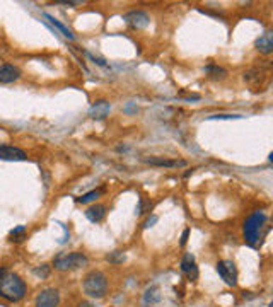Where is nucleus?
Wrapping results in <instances>:
<instances>
[{
    "label": "nucleus",
    "mask_w": 273,
    "mask_h": 307,
    "mask_svg": "<svg viewBox=\"0 0 273 307\" xmlns=\"http://www.w3.org/2000/svg\"><path fill=\"white\" fill-rule=\"evenodd\" d=\"M26 295V283L19 275L5 271L0 276V297L9 302H17Z\"/></svg>",
    "instance_id": "f257e3e1"
},
{
    "label": "nucleus",
    "mask_w": 273,
    "mask_h": 307,
    "mask_svg": "<svg viewBox=\"0 0 273 307\" xmlns=\"http://www.w3.org/2000/svg\"><path fill=\"white\" fill-rule=\"evenodd\" d=\"M84 292L92 299H103L108 292V280L106 275L101 271H91L89 275L84 278Z\"/></svg>",
    "instance_id": "f03ea898"
},
{
    "label": "nucleus",
    "mask_w": 273,
    "mask_h": 307,
    "mask_svg": "<svg viewBox=\"0 0 273 307\" xmlns=\"http://www.w3.org/2000/svg\"><path fill=\"white\" fill-rule=\"evenodd\" d=\"M265 222H267V215H265L263 212H260V210L246 218L243 232H244L246 243H248L249 246L256 244V241H258V237H260V230L265 225Z\"/></svg>",
    "instance_id": "7ed1b4c3"
},
{
    "label": "nucleus",
    "mask_w": 273,
    "mask_h": 307,
    "mask_svg": "<svg viewBox=\"0 0 273 307\" xmlns=\"http://www.w3.org/2000/svg\"><path fill=\"white\" fill-rule=\"evenodd\" d=\"M87 263H89V259L82 253H61V255L55 256V259H53L55 268L60 271L79 270V268L86 266Z\"/></svg>",
    "instance_id": "20e7f679"
},
{
    "label": "nucleus",
    "mask_w": 273,
    "mask_h": 307,
    "mask_svg": "<svg viewBox=\"0 0 273 307\" xmlns=\"http://www.w3.org/2000/svg\"><path fill=\"white\" fill-rule=\"evenodd\" d=\"M217 273L227 283L229 287L237 285V268L232 261H218L217 263Z\"/></svg>",
    "instance_id": "39448f33"
},
{
    "label": "nucleus",
    "mask_w": 273,
    "mask_h": 307,
    "mask_svg": "<svg viewBox=\"0 0 273 307\" xmlns=\"http://www.w3.org/2000/svg\"><path fill=\"white\" fill-rule=\"evenodd\" d=\"M60 302V294L55 289H46L36 297V307H56Z\"/></svg>",
    "instance_id": "423d86ee"
},
{
    "label": "nucleus",
    "mask_w": 273,
    "mask_h": 307,
    "mask_svg": "<svg viewBox=\"0 0 273 307\" xmlns=\"http://www.w3.org/2000/svg\"><path fill=\"white\" fill-rule=\"evenodd\" d=\"M125 21L128 22L132 28L135 29H144L149 26V22H151V17H149L145 12H142V10H132V12L125 14Z\"/></svg>",
    "instance_id": "0eeeda50"
},
{
    "label": "nucleus",
    "mask_w": 273,
    "mask_h": 307,
    "mask_svg": "<svg viewBox=\"0 0 273 307\" xmlns=\"http://www.w3.org/2000/svg\"><path fill=\"white\" fill-rule=\"evenodd\" d=\"M181 271L186 275V278L190 280V282H195V280L198 278V266H197V263H195L193 255H190V253H186V255L183 256Z\"/></svg>",
    "instance_id": "6e6552de"
},
{
    "label": "nucleus",
    "mask_w": 273,
    "mask_h": 307,
    "mask_svg": "<svg viewBox=\"0 0 273 307\" xmlns=\"http://www.w3.org/2000/svg\"><path fill=\"white\" fill-rule=\"evenodd\" d=\"M21 77V70L14 65H0V84H12Z\"/></svg>",
    "instance_id": "1a4fd4ad"
},
{
    "label": "nucleus",
    "mask_w": 273,
    "mask_h": 307,
    "mask_svg": "<svg viewBox=\"0 0 273 307\" xmlns=\"http://www.w3.org/2000/svg\"><path fill=\"white\" fill-rule=\"evenodd\" d=\"M0 159L2 160H26L24 151L10 145H0Z\"/></svg>",
    "instance_id": "9d476101"
},
{
    "label": "nucleus",
    "mask_w": 273,
    "mask_h": 307,
    "mask_svg": "<svg viewBox=\"0 0 273 307\" xmlns=\"http://www.w3.org/2000/svg\"><path fill=\"white\" fill-rule=\"evenodd\" d=\"M111 111V104L108 101H98L91 106L89 109V116L94 118V120H105V118L109 114Z\"/></svg>",
    "instance_id": "9b49d317"
},
{
    "label": "nucleus",
    "mask_w": 273,
    "mask_h": 307,
    "mask_svg": "<svg viewBox=\"0 0 273 307\" xmlns=\"http://www.w3.org/2000/svg\"><path fill=\"white\" fill-rule=\"evenodd\" d=\"M256 50L263 55H270L273 51V33L272 31H267L265 34L256 40Z\"/></svg>",
    "instance_id": "f8f14e48"
},
{
    "label": "nucleus",
    "mask_w": 273,
    "mask_h": 307,
    "mask_svg": "<svg viewBox=\"0 0 273 307\" xmlns=\"http://www.w3.org/2000/svg\"><path fill=\"white\" fill-rule=\"evenodd\" d=\"M144 162L151 164V166L157 167H184L186 162L184 160H176V159H163V157H151V159H144Z\"/></svg>",
    "instance_id": "ddd939ff"
},
{
    "label": "nucleus",
    "mask_w": 273,
    "mask_h": 307,
    "mask_svg": "<svg viewBox=\"0 0 273 307\" xmlns=\"http://www.w3.org/2000/svg\"><path fill=\"white\" fill-rule=\"evenodd\" d=\"M105 215H106V206L105 205H92L86 210V217L89 218L91 222H94V224L101 222L103 218H105Z\"/></svg>",
    "instance_id": "4468645a"
},
{
    "label": "nucleus",
    "mask_w": 273,
    "mask_h": 307,
    "mask_svg": "<svg viewBox=\"0 0 273 307\" xmlns=\"http://www.w3.org/2000/svg\"><path fill=\"white\" fill-rule=\"evenodd\" d=\"M45 17H46V19H48V21H50V22H52V24H53V26H55V28H56V29H58V31H60V33H61V34H63V36H65V38H68V40H74V34H72V31H70V29H68V28H65V26H63V24H61V22L58 21V19H55V17H53V15H48V14H46V15H45Z\"/></svg>",
    "instance_id": "2eb2a0df"
},
{
    "label": "nucleus",
    "mask_w": 273,
    "mask_h": 307,
    "mask_svg": "<svg viewBox=\"0 0 273 307\" xmlns=\"http://www.w3.org/2000/svg\"><path fill=\"white\" fill-rule=\"evenodd\" d=\"M101 193H103L101 190H92V191H89V193L82 195L80 198H77V202L79 203H91V202H94L96 198H99V195Z\"/></svg>",
    "instance_id": "dca6fc26"
},
{
    "label": "nucleus",
    "mask_w": 273,
    "mask_h": 307,
    "mask_svg": "<svg viewBox=\"0 0 273 307\" xmlns=\"http://www.w3.org/2000/svg\"><path fill=\"white\" fill-rule=\"evenodd\" d=\"M205 72L207 74H212V77H215V79H224L225 77V70L217 67V65H209V67H205Z\"/></svg>",
    "instance_id": "f3484780"
},
{
    "label": "nucleus",
    "mask_w": 273,
    "mask_h": 307,
    "mask_svg": "<svg viewBox=\"0 0 273 307\" xmlns=\"http://www.w3.org/2000/svg\"><path fill=\"white\" fill-rule=\"evenodd\" d=\"M159 299H161V295H159V289H157V287H152V289H149L147 294H145V302H151V304L157 302Z\"/></svg>",
    "instance_id": "a211bd4d"
},
{
    "label": "nucleus",
    "mask_w": 273,
    "mask_h": 307,
    "mask_svg": "<svg viewBox=\"0 0 273 307\" xmlns=\"http://www.w3.org/2000/svg\"><path fill=\"white\" fill-rule=\"evenodd\" d=\"M33 273L36 275L38 278H41V280H43V278H46V276L50 275V266H48V264H40V266H36V268H34V270H33Z\"/></svg>",
    "instance_id": "6ab92c4d"
},
{
    "label": "nucleus",
    "mask_w": 273,
    "mask_h": 307,
    "mask_svg": "<svg viewBox=\"0 0 273 307\" xmlns=\"http://www.w3.org/2000/svg\"><path fill=\"white\" fill-rule=\"evenodd\" d=\"M24 232H26V229L22 227V225H19V227H15L14 230H10V237H12L10 241H22L24 239Z\"/></svg>",
    "instance_id": "aec40b11"
},
{
    "label": "nucleus",
    "mask_w": 273,
    "mask_h": 307,
    "mask_svg": "<svg viewBox=\"0 0 273 307\" xmlns=\"http://www.w3.org/2000/svg\"><path fill=\"white\" fill-rule=\"evenodd\" d=\"M106 259L111 261V263H121V261L125 259V256H123L120 251H114V253H111V255H108Z\"/></svg>",
    "instance_id": "412c9836"
},
{
    "label": "nucleus",
    "mask_w": 273,
    "mask_h": 307,
    "mask_svg": "<svg viewBox=\"0 0 273 307\" xmlns=\"http://www.w3.org/2000/svg\"><path fill=\"white\" fill-rule=\"evenodd\" d=\"M232 118H241L239 114H214L209 116V120H232Z\"/></svg>",
    "instance_id": "4be33fe9"
},
{
    "label": "nucleus",
    "mask_w": 273,
    "mask_h": 307,
    "mask_svg": "<svg viewBox=\"0 0 273 307\" xmlns=\"http://www.w3.org/2000/svg\"><path fill=\"white\" fill-rule=\"evenodd\" d=\"M157 222V215H152L151 218H147V220L144 222V229H149V227H152L154 224Z\"/></svg>",
    "instance_id": "5701e85b"
},
{
    "label": "nucleus",
    "mask_w": 273,
    "mask_h": 307,
    "mask_svg": "<svg viewBox=\"0 0 273 307\" xmlns=\"http://www.w3.org/2000/svg\"><path fill=\"white\" fill-rule=\"evenodd\" d=\"M188 236H190V229H184V230H183V236H181V243H179V244H181V246L186 244Z\"/></svg>",
    "instance_id": "b1692460"
},
{
    "label": "nucleus",
    "mask_w": 273,
    "mask_h": 307,
    "mask_svg": "<svg viewBox=\"0 0 273 307\" xmlns=\"http://www.w3.org/2000/svg\"><path fill=\"white\" fill-rule=\"evenodd\" d=\"M79 307H94V306L89 304V302H82V304H79Z\"/></svg>",
    "instance_id": "393cba45"
},
{
    "label": "nucleus",
    "mask_w": 273,
    "mask_h": 307,
    "mask_svg": "<svg viewBox=\"0 0 273 307\" xmlns=\"http://www.w3.org/2000/svg\"><path fill=\"white\" fill-rule=\"evenodd\" d=\"M3 273H5V270H3V268H0V276H2Z\"/></svg>",
    "instance_id": "a878e982"
}]
</instances>
